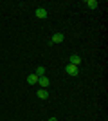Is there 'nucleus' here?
Returning a JSON list of instances; mask_svg holds the SVG:
<instances>
[{
    "label": "nucleus",
    "mask_w": 108,
    "mask_h": 121,
    "mask_svg": "<svg viewBox=\"0 0 108 121\" xmlns=\"http://www.w3.org/2000/svg\"><path fill=\"white\" fill-rule=\"evenodd\" d=\"M65 72H67L68 76H74V78H76V76L79 74V69H77L76 65H70V63H68V65L65 67Z\"/></svg>",
    "instance_id": "f257e3e1"
},
{
    "label": "nucleus",
    "mask_w": 108,
    "mask_h": 121,
    "mask_svg": "<svg viewBox=\"0 0 108 121\" xmlns=\"http://www.w3.org/2000/svg\"><path fill=\"white\" fill-rule=\"evenodd\" d=\"M49 83H51V80L47 78V74L38 78V85H40V89H47V87H49Z\"/></svg>",
    "instance_id": "f03ea898"
},
{
    "label": "nucleus",
    "mask_w": 108,
    "mask_h": 121,
    "mask_svg": "<svg viewBox=\"0 0 108 121\" xmlns=\"http://www.w3.org/2000/svg\"><path fill=\"white\" fill-rule=\"evenodd\" d=\"M36 18H40V20L47 18V9H43V7H38V9H36Z\"/></svg>",
    "instance_id": "7ed1b4c3"
},
{
    "label": "nucleus",
    "mask_w": 108,
    "mask_h": 121,
    "mask_svg": "<svg viewBox=\"0 0 108 121\" xmlns=\"http://www.w3.org/2000/svg\"><path fill=\"white\" fill-rule=\"evenodd\" d=\"M68 61H70V65H76V67H77L79 63H81V56H79V54H72Z\"/></svg>",
    "instance_id": "20e7f679"
},
{
    "label": "nucleus",
    "mask_w": 108,
    "mask_h": 121,
    "mask_svg": "<svg viewBox=\"0 0 108 121\" xmlns=\"http://www.w3.org/2000/svg\"><path fill=\"white\" fill-rule=\"evenodd\" d=\"M63 40H65V36H63L61 33H56V35H52V42H54V43H61Z\"/></svg>",
    "instance_id": "39448f33"
},
{
    "label": "nucleus",
    "mask_w": 108,
    "mask_h": 121,
    "mask_svg": "<svg viewBox=\"0 0 108 121\" xmlns=\"http://www.w3.org/2000/svg\"><path fill=\"white\" fill-rule=\"evenodd\" d=\"M27 83H29V85H36V83H38V76L36 74H29L27 76Z\"/></svg>",
    "instance_id": "423d86ee"
},
{
    "label": "nucleus",
    "mask_w": 108,
    "mask_h": 121,
    "mask_svg": "<svg viewBox=\"0 0 108 121\" xmlns=\"http://www.w3.org/2000/svg\"><path fill=\"white\" fill-rule=\"evenodd\" d=\"M36 94H38V98H40V99H47V98H49V92H47V89H40Z\"/></svg>",
    "instance_id": "0eeeda50"
},
{
    "label": "nucleus",
    "mask_w": 108,
    "mask_h": 121,
    "mask_svg": "<svg viewBox=\"0 0 108 121\" xmlns=\"http://www.w3.org/2000/svg\"><path fill=\"white\" fill-rule=\"evenodd\" d=\"M36 76H38V78H40V76H45V67H36V72H34Z\"/></svg>",
    "instance_id": "6e6552de"
},
{
    "label": "nucleus",
    "mask_w": 108,
    "mask_h": 121,
    "mask_svg": "<svg viewBox=\"0 0 108 121\" xmlns=\"http://www.w3.org/2000/svg\"><path fill=\"white\" fill-rule=\"evenodd\" d=\"M87 5L90 7V9H96L99 4H97V0H87Z\"/></svg>",
    "instance_id": "1a4fd4ad"
},
{
    "label": "nucleus",
    "mask_w": 108,
    "mask_h": 121,
    "mask_svg": "<svg viewBox=\"0 0 108 121\" xmlns=\"http://www.w3.org/2000/svg\"><path fill=\"white\" fill-rule=\"evenodd\" d=\"M49 121H58V119H56V117H51V119H49Z\"/></svg>",
    "instance_id": "9d476101"
}]
</instances>
